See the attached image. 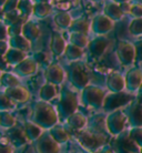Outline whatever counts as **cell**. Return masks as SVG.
<instances>
[{
	"mask_svg": "<svg viewBox=\"0 0 142 153\" xmlns=\"http://www.w3.org/2000/svg\"><path fill=\"white\" fill-rule=\"evenodd\" d=\"M59 114L50 104L46 102H37L31 115V121L42 129H51L58 123Z\"/></svg>",
	"mask_w": 142,
	"mask_h": 153,
	"instance_id": "1",
	"label": "cell"
},
{
	"mask_svg": "<svg viewBox=\"0 0 142 153\" xmlns=\"http://www.w3.org/2000/svg\"><path fill=\"white\" fill-rule=\"evenodd\" d=\"M78 107V100L70 92H65V94L61 97V100L59 101L58 104V114L62 119L69 118L70 115L76 113Z\"/></svg>",
	"mask_w": 142,
	"mask_h": 153,
	"instance_id": "2",
	"label": "cell"
},
{
	"mask_svg": "<svg viewBox=\"0 0 142 153\" xmlns=\"http://www.w3.org/2000/svg\"><path fill=\"white\" fill-rule=\"evenodd\" d=\"M78 141L85 149L96 152L100 146L103 144V137L99 133L91 131H83L78 135Z\"/></svg>",
	"mask_w": 142,
	"mask_h": 153,
	"instance_id": "3",
	"label": "cell"
},
{
	"mask_svg": "<svg viewBox=\"0 0 142 153\" xmlns=\"http://www.w3.org/2000/svg\"><path fill=\"white\" fill-rule=\"evenodd\" d=\"M35 149L37 153H59L60 146L50 132H45L40 138L36 141Z\"/></svg>",
	"mask_w": 142,
	"mask_h": 153,
	"instance_id": "4",
	"label": "cell"
},
{
	"mask_svg": "<svg viewBox=\"0 0 142 153\" xmlns=\"http://www.w3.org/2000/svg\"><path fill=\"white\" fill-rule=\"evenodd\" d=\"M8 141L10 142L12 146H22L29 141V139L23 129L13 126L8 131Z\"/></svg>",
	"mask_w": 142,
	"mask_h": 153,
	"instance_id": "5",
	"label": "cell"
},
{
	"mask_svg": "<svg viewBox=\"0 0 142 153\" xmlns=\"http://www.w3.org/2000/svg\"><path fill=\"white\" fill-rule=\"evenodd\" d=\"M118 53H119L120 60L122 61L123 65H130L131 62L135 60V51L132 45L128 43V42H121L119 45V49H118Z\"/></svg>",
	"mask_w": 142,
	"mask_h": 153,
	"instance_id": "6",
	"label": "cell"
},
{
	"mask_svg": "<svg viewBox=\"0 0 142 153\" xmlns=\"http://www.w3.org/2000/svg\"><path fill=\"white\" fill-rule=\"evenodd\" d=\"M102 98H103V93L101 90L97 88H89L85 92L83 99L89 105H93V107H99L102 103Z\"/></svg>",
	"mask_w": 142,
	"mask_h": 153,
	"instance_id": "7",
	"label": "cell"
},
{
	"mask_svg": "<svg viewBox=\"0 0 142 153\" xmlns=\"http://www.w3.org/2000/svg\"><path fill=\"white\" fill-rule=\"evenodd\" d=\"M23 130H25V132L27 134L29 141H37V140L43 134L42 128L39 126L38 124H36L35 122H32V121H29V122L25 123Z\"/></svg>",
	"mask_w": 142,
	"mask_h": 153,
	"instance_id": "8",
	"label": "cell"
},
{
	"mask_svg": "<svg viewBox=\"0 0 142 153\" xmlns=\"http://www.w3.org/2000/svg\"><path fill=\"white\" fill-rule=\"evenodd\" d=\"M7 96L10 98L11 100L16 101V102H19V103H22V102H26L29 100V92L23 88H12V89H8L7 90Z\"/></svg>",
	"mask_w": 142,
	"mask_h": 153,
	"instance_id": "9",
	"label": "cell"
},
{
	"mask_svg": "<svg viewBox=\"0 0 142 153\" xmlns=\"http://www.w3.org/2000/svg\"><path fill=\"white\" fill-rule=\"evenodd\" d=\"M50 134L52 135V138L60 144V143H65L69 140V133L67 132L63 126H61L60 124H56L54 126H52L49 130Z\"/></svg>",
	"mask_w": 142,
	"mask_h": 153,
	"instance_id": "10",
	"label": "cell"
},
{
	"mask_svg": "<svg viewBox=\"0 0 142 153\" xmlns=\"http://www.w3.org/2000/svg\"><path fill=\"white\" fill-rule=\"evenodd\" d=\"M65 121L68 123V126L72 128L73 130H81L87 124V119L80 113H73Z\"/></svg>",
	"mask_w": 142,
	"mask_h": 153,
	"instance_id": "11",
	"label": "cell"
},
{
	"mask_svg": "<svg viewBox=\"0 0 142 153\" xmlns=\"http://www.w3.org/2000/svg\"><path fill=\"white\" fill-rule=\"evenodd\" d=\"M142 83V72L139 69L131 70L127 76V84L130 89H137Z\"/></svg>",
	"mask_w": 142,
	"mask_h": 153,
	"instance_id": "12",
	"label": "cell"
},
{
	"mask_svg": "<svg viewBox=\"0 0 142 153\" xmlns=\"http://www.w3.org/2000/svg\"><path fill=\"white\" fill-rule=\"evenodd\" d=\"M16 126V119L8 111H0V126L11 129Z\"/></svg>",
	"mask_w": 142,
	"mask_h": 153,
	"instance_id": "13",
	"label": "cell"
},
{
	"mask_svg": "<svg viewBox=\"0 0 142 153\" xmlns=\"http://www.w3.org/2000/svg\"><path fill=\"white\" fill-rule=\"evenodd\" d=\"M109 87L113 91H120V90H122L123 87H124V81H123L122 76H120V74H118V73L112 74L110 76V79H109Z\"/></svg>",
	"mask_w": 142,
	"mask_h": 153,
	"instance_id": "14",
	"label": "cell"
},
{
	"mask_svg": "<svg viewBox=\"0 0 142 153\" xmlns=\"http://www.w3.org/2000/svg\"><path fill=\"white\" fill-rule=\"evenodd\" d=\"M112 28V22L111 20H109L108 18L104 17H100L98 18L96 22V30L99 32H107Z\"/></svg>",
	"mask_w": 142,
	"mask_h": 153,
	"instance_id": "15",
	"label": "cell"
},
{
	"mask_svg": "<svg viewBox=\"0 0 142 153\" xmlns=\"http://www.w3.org/2000/svg\"><path fill=\"white\" fill-rule=\"evenodd\" d=\"M107 13L111 17L112 19L118 20L122 17L123 11L119 6H117V4H110L107 6Z\"/></svg>",
	"mask_w": 142,
	"mask_h": 153,
	"instance_id": "16",
	"label": "cell"
},
{
	"mask_svg": "<svg viewBox=\"0 0 142 153\" xmlns=\"http://www.w3.org/2000/svg\"><path fill=\"white\" fill-rule=\"evenodd\" d=\"M108 41L104 39H99L96 40L94 42H92V46H91V50L96 56H100L101 53H103L104 49L107 48Z\"/></svg>",
	"mask_w": 142,
	"mask_h": 153,
	"instance_id": "17",
	"label": "cell"
},
{
	"mask_svg": "<svg viewBox=\"0 0 142 153\" xmlns=\"http://www.w3.org/2000/svg\"><path fill=\"white\" fill-rule=\"evenodd\" d=\"M54 96H56V88L52 85H46L40 91V97L43 101L51 100L52 98H54Z\"/></svg>",
	"mask_w": 142,
	"mask_h": 153,
	"instance_id": "18",
	"label": "cell"
},
{
	"mask_svg": "<svg viewBox=\"0 0 142 153\" xmlns=\"http://www.w3.org/2000/svg\"><path fill=\"white\" fill-rule=\"evenodd\" d=\"M13 108H15V104L9 97L0 94V111H7L9 109H13Z\"/></svg>",
	"mask_w": 142,
	"mask_h": 153,
	"instance_id": "19",
	"label": "cell"
},
{
	"mask_svg": "<svg viewBox=\"0 0 142 153\" xmlns=\"http://www.w3.org/2000/svg\"><path fill=\"white\" fill-rule=\"evenodd\" d=\"M130 32L135 36L142 35V18H135L130 25Z\"/></svg>",
	"mask_w": 142,
	"mask_h": 153,
	"instance_id": "20",
	"label": "cell"
},
{
	"mask_svg": "<svg viewBox=\"0 0 142 153\" xmlns=\"http://www.w3.org/2000/svg\"><path fill=\"white\" fill-rule=\"evenodd\" d=\"M129 12L137 18H142V4H133L132 6H130V11Z\"/></svg>",
	"mask_w": 142,
	"mask_h": 153,
	"instance_id": "21",
	"label": "cell"
},
{
	"mask_svg": "<svg viewBox=\"0 0 142 153\" xmlns=\"http://www.w3.org/2000/svg\"><path fill=\"white\" fill-rule=\"evenodd\" d=\"M0 153H13L12 144L9 141H0Z\"/></svg>",
	"mask_w": 142,
	"mask_h": 153,
	"instance_id": "22",
	"label": "cell"
},
{
	"mask_svg": "<svg viewBox=\"0 0 142 153\" xmlns=\"http://www.w3.org/2000/svg\"><path fill=\"white\" fill-rule=\"evenodd\" d=\"M135 57H137V60H139V61H141L142 60V41H139L138 43H137Z\"/></svg>",
	"mask_w": 142,
	"mask_h": 153,
	"instance_id": "23",
	"label": "cell"
},
{
	"mask_svg": "<svg viewBox=\"0 0 142 153\" xmlns=\"http://www.w3.org/2000/svg\"><path fill=\"white\" fill-rule=\"evenodd\" d=\"M114 1H117V2H120V4H127V2H129L130 0H114Z\"/></svg>",
	"mask_w": 142,
	"mask_h": 153,
	"instance_id": "24",
	"label": "cell"
},
{
	"mask_svg": "<svg viewBox=\"0 0 142 153\" xmlns=\"http://www.w3.org/2000/svg\"><path fill=\"white\" fill-rule=\"evenodd\" d=\"M140 90H141V92H142V85H141V89H140Z\"/></svg>",
	"mask_w": 142,
	"mask_h": 153,
	"instance_id": "25",
	"label": "cell"
}]
</instances>
